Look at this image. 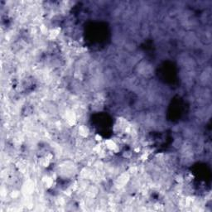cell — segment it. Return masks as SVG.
Here are the masks:
<instances>
[{
  "instance_id": "obj_1",
  "label": "cell",
  "mask_w": 212,
  "mask_h": 212,
  "mask_svg": "<svg viewBox=\"0 0 212 212\" xmlns=\"http://www.w3.org/2000/svg\"><path fill=\"white\" fill-rule=\"evenodd\" d=\"M105 147L108 148V149L111 150V151H116L118 149V146L117 144L115 143V142L113 141V140H107L105 142Z\"/></svg>"
}]
</instances>
